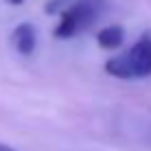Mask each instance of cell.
Here are the masks:
<instances>
[{
	"label": "cell",
	"instance_id": "obj_6",
	"mask_svg": "<svg viewBox=\"0 0 151 151\" xmlns=\"http://www.w3.org/2000/svg\"><path fill=\"white\" fill-rule=\"evenodd\" d=\"M7 2H9V4H13V7H15V4H22L24 0H7Z\"/></svg>",
	"mask_w": 151,
	"mask_h": 151
},
{
	"label": "cell",
	"instance_id": "obj_3",
	"mask_svg": "<svg viewBox=\"0 0 151 151\" xmlns=\"http://www.w3.org/2000/svg\"><path fill=\"white\" fill-rule=\"evenodd\" d=\"M11 42H13L15 50H18L20 55L29 57V55H33L35 46H37V31H35L33 24L22 22V24H18V27L13 29V33H11Z\"/></svg>",
	"mask_w": 151,
	"mask_h": 151
},
{
	"label": "cell",
	"instance_id": "obj_2",
	"mask_svg": "<svg viewBox=\"0 0 151 151\" xmlns=\"http://www.w3.org/2000/svg\"><path fill=\"white\" fill-rule=\"evenodd\" d=\"M103 11V0H72L61 11L59 24L55 27L57 40H70L75 35L83 33L88 27L96 22V18Z\"/></svg>",
	"mask_w": 151,
	"mask_h": 151
},
{
	"label": "cell",
	"instance_id": "obj_4",
	"mask_svg": "<svg viewBox=\"0 0 151 151\" xmlns=\"http://www.w3.org/2000/svg\"><path fill=\"white\" fill-rule=\"evenodd\" d=\"M96 42H99V46H101V48H107V50L118 48V46L125 42V31H123V27H118V24L105 27V29L99 31Z\"/></svg>",
	"mask_w": 151,
	"mask_h": 151
},
{
	"label": "cell",
	"instance_id": "obj_5",
	"mask_svg": "<svg viewBox=\"0 0 151 151\" xmlns=\"http://www.w3.org/2000/svg\"><path fill=\"white\" fill-rule=\"evenodd\" d=\"M0 151H15V149L9 147V145H4V142H0Z\"/></svg>",
	"mask_w": 151,
	"mask_h": 151
},
{
	"label": "cell",
	"instance_id": "obj_1",
	"mask_svg": "<svg viewBox=\"0 0 151 151\" xmlns=\"http://www.w3.org/2000/svg\"><path fill=\"white\" fill-rule=\"evenodd\" d=\"M105 72L116 79H142L151 75V33H145L129 50L112 57L105 64Z\"/></svg>",
	"mask_w": 151,
	"mask_h": 151
}]
</instances>
